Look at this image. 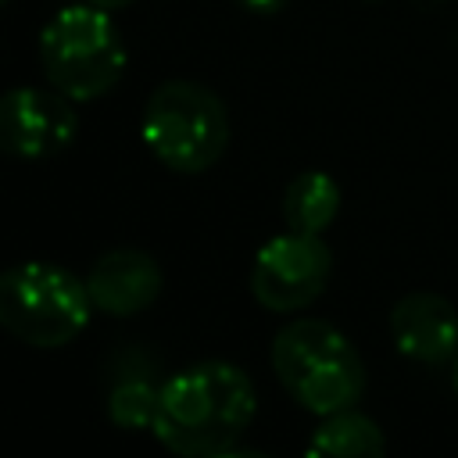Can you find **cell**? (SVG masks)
<instances>
[{
    "mask_svg": "<svg viewBox=\"0 0 458 458\" xmlns=\"http://www.w3.org/2000/svg\"><path fill=\"white\" fill-rule=\"evenodd\" d=\"M161 286H165L161 265L147 250H136V247L107 250L86 272V290H89L93 308H100L104 315H118V318L150 308Z\"/></svg>",
    "mask_w": 458,
    "mask_h": 458,
    "instance_id": "9",
    "label": "cell"
},
{
    "mask_svg": "<svg viewBox=\"0 0 458 458\" xmlns=\"http://www.w3.org/2000/svg\"><path fill=\"white\" fill-rule=\"evenodd\" d=\"M333 254L315 233H283L272 236L250 268V293L268 311H301L329 283Z\"/></svg>",
    "mask_w": 458,
    "mask_h": 458,
    "instance_id": "6",
    "label": "cell"
},
{
    "mask_svg": "<svg viewBox=\"0 0 458 458\" xmlns=\"http://www.w3.org/2000/svg\"><path fill=\"white\" fill-rule=\"evenodd\" d=\"M79 136V114L57 89L14 86L0 93V154L43 161L68 150Z\"/></svg>",
    "mask_w": 458,
    "mask_h": 458,
    "instance_id": "7",
    "label": "cell"
},
{
    "mask_svg": "<svg viewBox=\"0 0 458 458\" xmlns=\"http://www.w3.org/2000/svg\"><path fill=\"white\" fill-rule=\"evenodd\" d=\"M4 4H11V0H0V7H4Z\"/></svg>",
    "mask_w": 458,
    "mask_h": 458,
    "instance_id": "17",
    "label": "cell"
},
{
    "mask_svg": "<svg viewBox=\"0 0 458 458\" xmlns=\"http://www.w3.org/2000/svg\"><path fill=\"white\" fill-rule=\"evenodd\" d=\"M157 394L150 379H118L107 394V419L122 429H150L157 411Z\"/></svg>",
    "mask_w": 458,
    "mask_h": 458,
    "instance_id": "12",
    "label": "cell"
},
{
    "mask_svg": "<svg viewBox=\"0 0 458 458\" xmlns=\"http://www.w3.org/2000/svg\"><path fill=\"white\" fill-rule=\"evenodd\" d=\"M211 458H272V454H265V451H254V447H225V451H218V454H211Z\"/></svg>",
    "mask_w": 458,
    "mask_h": 458,
    "instance_id": "14",
    "label": "cell"
},
{
    "mask_svg": "<svg viewBox=\"0 0 458 458\" xmlns=\"http://www.w3.org/2000/svg\"><path fill=\"white\" fill-rule=\"evenodd\" d=\"M140 136L165 168L179 175H197L225 154L229 114L208 86L190 79H168L150 93Z\"/></svg>",
    "mask_w": 458,
    "mask_h": 458,
    "instance_id": "4",
    "label": "cell"
},
{
    "mask_svg": "<svg viewBox=\"0 0 458 458\" xmlns=\"http://www.w3.org/2000/svg\"><path fill=\"white\" fill-rule=\"evenodd\" d=\"M243 11H250V14H276L286 0H236Z\"/></svg>",
    "mask_w": 458,
    "mask_h": 458,
    "instance_id": "13",
    "label": "cell"
},
{
    "mask_svg": "<svg viewBox=\"0 0 458 458\" xmlns=\"http://www.w3.org/2000/svg\"><path fill=\"white\" fill-rule=\"evenodd\" d=\"M272 369L311 415H336L361 401L365 365L354 344L322 318H293L272 340Z\"/></svg>",
    "mask_w": 458,
    "mask_h": 458,
    "instance_id": "2",
    "label": "cell"
},
{
    "mask_svg": "<svg viewBox=\"0 0 458 458\" xmlns=\"http://www.w3.org/2000/svg\"><path fill=\"white\" fill-rule=\"evenodd\" d=\"M383 454H386L383 429L354 408L322 415L318 429L304 447V458H383Z\"/></svg>",
    "mask_w": 458,
    "mask_h": 458,
    "instance_id": "10",
    "label": "cell"
},
{
    "mask_svg": "<svg viewBox=\"0 0 458 458\" xmlns=\"http://www.w3.org/2000/svg\"><path fill=\"white\" fill-rule=\"evenodd\" d=\"M86 283L50 261H21L0 272V326L29 347H64L89 322Z\"/></svg>",
    "mask_w": 458,
    "mask_h": 458,
    "instance_id": "5",
    "label": "cell"
},
{
    "mask_svg": "<svg viewBox=\"0 0 458 458\" xmlns=\"http://www.w3.org/2000/svg\"><path fill=\"white\" fill-rule=\"evenodd\" d=\"M390 336L419 365H451L458 354V311L440 293H404L390 311Z\"/></svg>",
    "mask_w": 458,
    "mask_h": 458,
    "instance_id": "8",
    "label": "cell"
},
{
    "mask_svg": "<svg viewBox=\"0 0 458 458\" xmlns=\"http://www.w3.org/2000/svg\"><path fill=\"white\" fill-rule=\"evenodd\" d=\"M125 43L111 14L97 4L61 7L39 32V64L68 100H97L118 86L125 72Z\"/></svg>",
    "mask_w": 458,
    "mask_h": 458,
    "instance_id": "3",
    "label": "cell"
},
{
    "mask_svg": "<svg viewBox=\"0 0 458 458\" xmlns=\"http://www.w3.org/2000/svg\"><path fill=\"white\" fill-rule=\"evenodd\" d=\"M451 386H454V394H458V354H454V361H451Z\"/></svg>",
    "mask_w": 458,
    "mask_h": 458,
    "instance_id": "16",
    "label": "cell"
},
{
    "mask_svg": "<svg viewBox=\"0 0 458 458\" xmlns=\"http://www.w3.org/2000/svg\"><path fill=\"white\" fill-rule=\"evenodd\" d=\"M340 211V186L333 175L311 168L290 179L283 193V218L293 233H322Z\"/></svg>",
    "mask_w": 458,
    "mask_h": 458,
    "instance_id": "11",
    "label": "cell"
},
{
    "mask_svg": "<svg viewBox=\"0 0 458 458\" xmlns=\"http://www.w3.org/2000/svg\"><path fill=\"white\" fill-rule=\"evenodd\" d=\"M89 4H97V7H104V11H122V7H129V4H136V0H89Z\"/></svg>",
    "mask_w": 458,
    "mask_h": 458,
    "instance_id": "15",
    "label": "cell"
},
{
    "mask_svg": "<svg viewBox=\"0 0 458 458\" xmlns=\"http://www.w3.org/2000/svg\"><path fill=\"white\" fill-rule=\"evenodd\" d=\"M258 394L233 361H197L161 383L154 437L179 458H211L233 447L254 422Z\"/></svg>",
    "mask_w": 458,
    "mask_h": 458,
    "instance_id": "1",
    "label": "cell"
}]
</instances>
